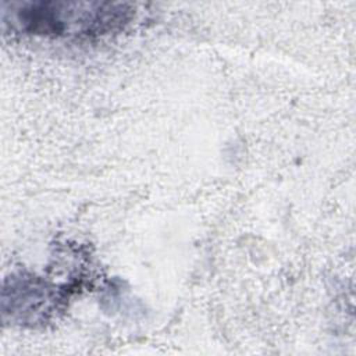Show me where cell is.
I'll list each match as a JSON object with an SVG mask.
<instances>
[{"instance_id":"6da1fadb","label":"cell","mask_w":356,"mask_h":356,"mask_svg":"<svg viewBox=\"0 0 356 356\" xmlns=\"http://www.w3.org/2000/svg\"><path fill=\"white\" fill-rule=\"evenodd\" d=\"M14 18L31 33L89 35L121 22L124 11L110 4L31 3L15 11Z\"/></svg>"}]
</instances>
